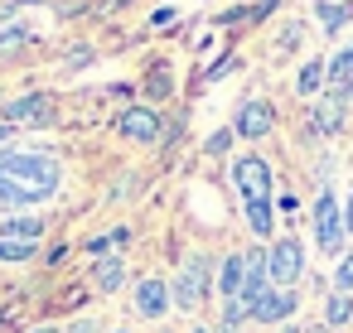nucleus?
Segmentation results:
<instances>
[{
  "mask_svg": "<svg viewBox=\"0 0 353 333\" xmlns=\"http://www.w3.org/2000/svg\"><path fill=\"white\" fill-rule=\"evenodd\" d=\"M319 83H324V68H319V63H310V68L300 73V92H305V97H310V92H319Z\"/></svg>",
  "mask_w": 353,
  "mask_h": 333,
  "instance_id": "21",
  "label": "nucleus"
},
{
  "mask_svg": "<svg viewBox=\"0 0 353 333\" xmlns=\"http://www.w3.org/2000/svg\"><path fill=\"white\" fill-rule=\"evenodd\" d=\"M300 270H305L300 241H295V237H281V241L266 251V280H271L276 290H290V280H300Z\"/></svg>",
  "mask_w": 353,
  "mask_h": 333,
  "instance_id": "2",
  "label": "nucleus"
},
{
  "mask_svg": "<svg viewBox=\"0 0 353 333\" xmlns=\"http://www.w3.org/2000/svg\"><path fill=\"white\" fill-rule=\"evenodd\" d=\"M314 15L324 20V30H343L348 25V10L343 6H324V0H314Z\"/></svg>",
  "mask_w": 353,
  "mask_h": 333,
  "instance_id": "17",
  "label": "nucleus"
},
{
  "mask_svg": "<svg viewBox=\"0 0 353 333\" xmlns=\"http://www.w3.org/2000/svg\"><path fill=\"white\" fill-rule=\"evenodd\" d=\"M232 179H237V189H242L247 203H271V169H266L261 155H242L232 164Z\"/></svg>",
  "mask_w": 353,
  "mask_h": 333,
  "instance_id": "3",
  "label": "nucleus"
},
{
  "mask_svg": "<svg viewBox=\"0 0 353 333\" xmlns=\"http://www.w3.org/2000/svg\"><path fill=\"white\" fill-rule=\"evenodd\" d=\"M208 294V256H189L179 280H174V304L179 309H199Z\"/></svg>",
  "mask_w": 353,
  "mask_h": 333,
  "instance_id": "4",
  "label": "nucleus"
},
{
  "mask_svg": "<svg viewBox=\"0 0 353 333\" xmlns=\"http://www.w3.org/2000/svg\"><path fill=\"white\" fill-rule=\"evenodd\" d=\"M59 189V160L54 155H0V203L6 208H30L44 203Z\"/></svg>",
  "mask_w": 353,
  "mask_h": 333,
  "instance_id": "1",
  "label": "nucleus"
},
{
  "mask_svg": "<svg viewBox=\"0 0 353 333\" xmlns=\"http://www.w3.org/2000/svg\"><path fill=\"white\" fill-rule=\"evenodd\" d=\"M228 145H232V131H218V136H213V140H208V155H223V150H228Z\"/></svg>",
  "mask_w": 353,
  "mask_h": 333,
  "instance_id": "24",
  "label": "nucleus"
},
{
  "mask_svg": "<svg viewBox=\"0 0 353 333\" xmlns=\"http://www.w3.org/2000/svg\"><path fill=\"white\" fill-rule=\"evenodd\" d=\"M92 275H97V285H102V290H121V280H126V266H121V256H102Z\"/></svg>",
  "mask_w": 353,
  "mask_h": 333,
  "instance_id": "13",
  "label": "nucleus"
},
{
  "mask_svg": "<svg viewBox=\"0 0 353 333\" xmlns=\"http://www.w3.org/2000/svg\"><path fill=\"white\" fill-rule=\"evenodd\" d=\"M247 314H252V304H242V299H228V309H223V323H228V328H237Z\"/></svg>",
  "mask_w": 353,
  "mask_h": 333,
  "instance_id": "22",
  "label": "nucleus"
},
{
  "mask_svg": "<svg viewBox=\"0 0 353 333\" xmlns=\"http://www.w3.org/2000/svg\"><path fill=\"white\" fill-rule=\"evenodd\" d=\"M343 126V97L334 92V97H324L319 107H314V131H324V136H334Z\"/></svg>",
  "mask_w": 353,
  "mask_h": 333,
  "instance_id": "11",
  "label": "nucleus"
},
{
  "mask_svg": "<svg viewBox=\"0 0 353 333\" xmlns=\"http://www.w3.org/2000/svg\"><path fill=\"white\" fill-rule=\"evenodd\" d=\"M112 246H126V227H121V232H107V237H97V241H88L92 256H102V251H112Z\"/></svg>",
  "mask_w": 353,
  "mask_h": 333,
  "instance_id": "20",
  "label": "nucleus"
},
{
  "mask_svg": "<svg viewBox=\"0 0 353 333\" xmlns=\"http://www.w3.org/2000/svg\"><path fill=\"white\" fill-rule=\"evenodd\" d=\"M343 227L353 232V198H348V208H343Z\"/></svg>",
  "mask_w": 353,
  "mask_h": 333,
  "instance_id": "28",
  "label": "nucleus"
},
{
  "mask_svg": "<svg viewBox=\"0 0 353 333\" xmlns=\"http://www.w3.org/2000/svg\"><path fill=\"white\" fill-rule=\"evenodd\" d=\"M247 222L256 237H271V203H247Z\"/></svg>",
  "mask_w": 353,
  "mask_h": 333,
  "instance_id": "16",
  "label": "nucleus"
},
{
  "mask_svg": "<svg viewBox=\"0 0 353 333\" xmlns=\"http://www.w3.org/2000/svg\"><path fill=\"white\" fill-rule=\"evenodd\" d=\"M329 78H334V92H343L348 83H353V44L334 58V68H329Z\"/></svg>",
  "mask_w": 353,
  "mask_h": 333,
  "instance_id": "15",
  "label": "nucleus"
},
{
  "mask_svg": "<svg viewBox=\"0 0 353 333\" xmlns=\"http://www.w3.org/2000/svg\"><path fill=\"white\" fill-rule=\"evenodd\" d=\"M49 116H54V111H49L44 97H20V102L6 107V121H10V126H15V121H39V126H44Z\"/></svg>",
  "mask_w": 353,
  "mask_h": 333,
  "instance_id": "10",
  "label": "nucleus"
},
{
  "mask_svg": "<svg viewBox=\"0 0 353 333\" xmlns=\"http://www.w3.org/2000/svg\"><path fill=\"white\" fill-rule=\"evenodd\" d=\"M160 116L155 111H145V107H131V111H121V121H117V131L126 136V140H141V145H150V140H160Z\"/></svg>",
  "mask_w": 353,
  "mask_h": 333,
  "instance_id": "6",
  "label": "nucleus"
},
{
  "mask_svg": "<svg viewBox=\"0 0 353 333\" xmlns=\"http://www.w3.org/2000/svg\"><path fill=\"white\" fill-rule=\"evenodd\" d=\"M39 232H44L39 217H6L0 222V237H10V241H34Z\"/></svg>",
  "mask_w": 353,
  "mask_h": 333,
  "instance_id": "12",
  "label": "nucleus"
},
{
  "mask_svg": "<svg viewBox=\"0 0 353 333\" xmlns=\"http://www.w3.org/2000/svg\"><path fill=\"white\" fill-rule=\"evenodd\" d=\"M295 304H300V299H295V290H276V285H271V290L252 304V319H261V323H281V319H290V314H295Z\"/></svg>",
  "mask_w": 353,
  "mask_h": 333,
  "instance_id": "7",
  "label": "nucleus"
},
{
  "mask_svg": "<svg viewBox=\"0 0 353 333\" xmlns=\"http://www.w3.org/2000/svg\"><path fill=\"white\" fill-rule=\"evenodd\" d=\"M334 285H339V294H348V290H353V256H343V266H339Z\"/></svg>",
  "mask_w": 353,
  "mask_h": 333,
  "instance_id": "23",
  "label": "nucleus"
},
{
  "mask_svg": "<svg viewBox=\"0 0 353 333\" xmlns=\"http://www.w3.org/2000/svg\"><path fill=\"white\" fill-rule=\"evenodd\" d=\"M34 256V241H10V237H0V261H30Z\"/></svg>",
  "mask_w": 353,
  "mask_h": 333,
  "instance_id": "18",
  "label": "nucleus"
},
{
  "mask_svg": "<svg viewBox=\"0 0 353 333\" xmlns=\"http://www.w3.org/2000/svg\"><path fill=\"white\" fill-rule=\"evenodd\" d=\"M34 333H59V328H34Z\"/></svg>",
  "mask_w": 353,
  "mask_h": 333,
  "instance_id": "30",
  "label": "nucleus"
},
{
  "mask_svg": "<svg viewBox=\"0 0 353 333\" xmlns=\"http://www.w3.org/2000/svg\"><path fill=\"white\" fill-rule=\"evenodd\" d=\"M353 319V299L348 294H329V323L339 328V323H348Z\"/></svg>",
  "mask_w": 353,
  "mask_h": 333,
  "instance_id": "19",
  "label": "nucleus"
},
{
  "mask_svg": "<svg viewBox=\"0 0 353 333\" xmlns=\"http://www.w3.org/2000/svg\"><path fill=\"white\" fill-rule=\"evenodd\" d=\"M339 97H343V102H348V97H353V83H348V87H343V92H339Z\"/></svg>",
  "mask_w": 353,
  "mask_h": 333,
  "instance_id": "29",
  "label": "nucleus"
},
{
  "mask_svg": "<svg viewBox=\"0 0 353 333\" xmlns=\"http://www.w3.org/2000/svg\"><path fill=\"white\" fill-rule=\"evenodd\" d=\"M136 309H141L145 319H160V314L170 309V285H165V280H155V275H150V280H141V285H136Z\"/></svg>",
  "mask_w": 353,
  "mask_h": 333,
  "instance_id": "9",
  "label": "nucleus"
},
{
  "mask_svg": "<svg viewBox=\"0 0 353 333\" xmlns=\"http://www.w3.org/2000/svg\"><path fill=\"white\" fill-rule=\"evenodd\" d=\"M271 126H276V111H271V102H261V97L237 111V136H247V140H261Z\"/></svg>",
  "mask_w": 353,
  "mask_h": 333,
  "instance_id": "8",
  "label": "nucleus"
},
{
  "mask_svg": "<svg viewBox=\"0 0 353 333\" xmlns=\"http://www.w3.org/2000/svg\"><path fill=\"white\" fill-rule=\"evenodd\" d=\"M199 333H203V328H199Z\"/></svg>",
  "mask_w": 353,
  "mask_h": 333,
  "instance_id": "31",
  "label": "nucleus"
},
{
  "mask_svg": "<svg viewBox=\"0 0 353 333\" xmlns=\"http://www.w3.org/2000/svg\"><path fill=\"white\" fill-rule=\"evenodd\" d=\"M242 270H247V261H242V256H228V261H223V280H218V285H223V294H232V299H237V290H242Z\"/></svg>",
  "mask_w": 353,
  "mask_h": 333,
  "instance_id": "14",
  "label": "nucleus"
},
{
  "mask_svg": "<svg viewBox=\"0 0 353 333\" xmlns=\"http://www.w3.org/2000/svg\"><path fill=\"white\" fill-rule=\"evenodd\" d=\"M15 44H25V30H10V34H0V54H6V49H15Z\"/></svg>",
  "mask_w": 353,
  "mask_h": 333,
  "instance_id": "25",
  "label": "nucleus"
},
{
  "mask_svg": "<svg viewBox=\"0 0 353 333\" xmlns=\"http://www.w3.org/2000/svg\"><path fill=\"white\" fill-rule=\"evenodd\" d=\"M314 237H319L324 251L343 246V217H339V203L329 193H319V203H314Z\"/></svg>",
  "mask_w": 353,
  "mask_h": 333,
  "instance_id": "5",
  "label": "nucleus"
},
{
  "mask_svg": "<svg viewBox=\"0 0 353 333\" xmlns=\"http://www.w3.org/2000/svg\"><path fill=\"white\" fill-rule=\"evenodd\" d=\"M10 136H15V126H10V121H0V145H10Z\"/></svg>",
  "mask_w": 353,
  "mask_h": 333,
  "instance_id": "27",
  "label": "nucleus"
},
{
  "mask_svg": "<svg viewBox=\"0 0 353 333\" xmlns=\"http://www.w3.org/2000/svg\"><path fill=\"white\" fill-rule=\"evenodd\" d=\"M68 333H97V319H73Z\"/></svg>",
  "mask_w": 353,
  "mask_h": 333,
  "instance_id": "26",
  "label": "nucleus"
}]
</instances>
